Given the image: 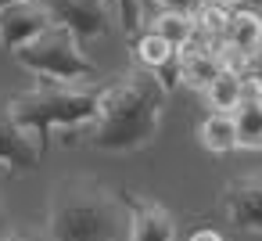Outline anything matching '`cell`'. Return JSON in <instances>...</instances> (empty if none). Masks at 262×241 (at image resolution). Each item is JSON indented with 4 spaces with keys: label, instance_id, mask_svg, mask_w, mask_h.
I'll list each match as a JSON object with an SVG mask.
<instances>
[{
    "label": "cell",
    "instance_id": "20",
    "mask_svg": "<svg viewBox=\"0 0 262 241\" xmlns=\"http://www.w3.org/2000/svg\"><path fill=\"white\" fill-rule=\"evenodd\" d=\"M205 4H215V8H226V11H237L244 0H205Z\"/></svg>",
    "mask_w": 262,
    "mask_h": 241
},
{
    "label": "cell",
    "instance_id": "4",
    "mask_svg": "<svg viewBox=\"0 0 262 241\" xmlns=\"http://www.w3.org/2000/svg\"><path fill=\"white\" fill-rule=\"evenodd\" d=\"M15 62L36 72L40 79H54V83H94L101 76L97 65L79 51V40L58 22H51L29 44H22L15 51Z\"/></svg>",
    "mask_w": 262,
    "mask_h": 241
},
{
    "label": "cell",
    "instance_id": "18",
    "mask_svg": "<svg viewBox=\"0 0 262 241\" xmlns=\"http://www.w3.org/2000/svg\"><path fill=\"white\" fill-rule=\"evenodd\" d=\"M0 241H51L47 230H8Z\"/></svg>",
    "mask_w": 262,
    "mask_h": 241
},
{
    "label": "cell",
    "instance_id": "22",
    "mask_svg": "<svg viewBox=\"0 0 262 241\" xmlns=\"http://www.w3.org/2000/svg\"><path fill=\"white\" fill-rule=\"evenodd\" d=\"M11 4H22V0H0V11H4V8H11Z\"/></svg>",
    "mask_w": 262,
    "mask_h": 241
},
{
    "label": "cell",
    "instance_id": "15",
    "mask_svg": "<svg viewBox=\"0 0 262 241\" xmlns=\"http://www.w3.org/2000/svg\"><path fill=\"white\" fill-rule=\"evenodd\" d=\"M176 51L158 36V33H151V29H144V33H137L133 36V65H140V69H147V72H155L162 62H169Z\"/></svg>",
    "mask_w": 262,
    "mask_h": 241
},
{
    "label": "cell",
    "instance_id": "10",
    "mask_svg": "<svg viewBox=\"0 0 262 241\" xmlns=\"http://www.w3.org/2000/svg\"><path fill=\"white\" fill-rule=\"evenodd\" d=\"M223 72V58H219V44L194 36L183 51H180V83H190L194 90H205L215 76Z\"/></svg>",
    "mask_w": 262,
    "mask_h": 241
},
{
    "label": "cell",
    "instance_id": "8",
    "mask_svg": "<svg viewBox=\"0 0 262 241\" xmlns=\"http://www.w3.org/2000/svg\"><path fill=\"white\" fill-rule=\"evenodd\" d=\"M223 212L233 227L262 234V176H237L223 187Z\"/></svg>",
    "mask_w": 262,
    "mask_h": 241
},
{
    "label": "cell",
    "instance_id": "21",
    "mask_svg": "<svg viewBox=\"0 0 262 241\" xmlns=\"http://www.w3.org/2000/svg\"><path fill=\"white\" fill-rule=\"evenodd\" d=\"M8 234V209H4V198H0V237Z\"/></svg>",
    "mask_w": 262,
    "mask_h": 241
},
{
    "label": "cell",
    "instance_id": "13",
    "mask_svg": "<svg viewBox=\"0 0 262 241\" xmlns=\"http://www.w3.org/2000/svg\"><path fill=\"white\" fill-rule=\"evenodd\" d=\"M244 97V72H233V69H223L208 87H205V101L212 112H223L230 115Z\"/></svg>",
    "mask_w": 262,
    "mask_h": 241
},
{
    "label": "cell",
    "instance_id": "19",
    "mask_svg": "<svg viewBox=\"0 0 262 241\" xmlns=\"http://www.w3.org/2000/svg\"><path fill=\"white\" fill-rule=\"evenodd\" d=\"M190 241H223V234H219V230H212V227H201V230H194V234H190Z\"/></svg>",
    "mask_w": 262,
    "mask_h": 241
},
{
    "label": "cell",
    "instance_id": "11",
    "mask_svg": "<svg viewBox=\"0 0 262 241\" xmlns=\"http://www.w3.org/2000/svg\"><path fill=\"white\" fill-rule=\"evenodd\" d=\"M230 119H233L237 148L258 151V148H262V97H258V94H244L241 105L230 112Z\"/></svg>",
    "mask_w": 262,
    "mask_h": 241
},
{
    "label": "cell",
    "instance_id": "3",
    "mask_svg": "<svg viewBox=\"0 0 262 241\" xmlns=\"http://www.w3.org/2000/svg\"><path fill=\"white\" fill-rule=\"evenodd\" d=\"M97 101H101V83H54L40 79L33 90H18L8 97L11 119L36 140L40 155L51 148V133L58 130H79L97 123Z\"/></svg>",
    "mask_w": 262,
    "mask_h": 241
},
{
    "label": "cell",
    "instance_id": "1",
    "mask_svg": "<svg viewBox=\"0 0 262 241\" xmlns=\"http://www.w3.org/2000/svg\"><path fill=\"white\" fill-rule=\"evenodd\" d=\"M165 97L169 94L155 79V72L129 65L119 79L101 87L97 123L90 126L86 144L97 151H140V148H147L158 133Z\"/></svg>",
    "mask_w": 262,
    "mask_h": 241
},
{
    "label": "cell",
    "instance_id": "6",
    "mask_svg": "<svg viewBox=\"0 0 262 241\" xmlns=\"http://www.w3.org/2000/svg\"><path fill=\"white\" fill-rule=\"evenodd\" d=\"M119 202L129 216L126 241H176V219L165 205H158L151 198H137L133 191H119Z\"/></svg>",
    "mask_w": 262,
    "mask_h": 241
},
{
    "label": "cell",
    "instance_id": "16",
    "mask_svg": "<svg viewBox=\"0 0 262 241\" xmlns=\"http://www.w3.org/2000/svg\"><path fill=\"white\" fill-rule=\"evenodd\" d=\"M112 4V11H115V18H119V26H122V33H129V36H137L140 33V0H108Z\"/></svg>",
    "mask_w": 262,
    "mask_h": 241
},
{
    "label": "cell",
    "instance_id": "5",
    "mask_svg": "<svg viewBox=\"0 0 262 241\" xmlns=\"http://www.w3.org/2000/svg\"><path fill=\"white\" fill-rule=\"evenodd\" d=\"M40 4L47 8L51 22L65 26L79 44L104 36L112 29V15H115L108 0H40Z\"/></svg>",
    "mask_w": 262,
    "mask_h": 241
},
{
    "label": "cell",
    "instance_id": "2",
    "mask_svg": "<svg viewBox=\"0 0 262 241\" xmlns=\"http://www.w3.org/2000/svg\"><path fill=\"white\" fill-rule=\"evenodd\" d=\"M47 237L51 241H126L129 216L119 202V191L104 187L94 176H69L51 187L47 205Z\"/></svg>",
    "mask_w": 262,
    "mask_h": 241
},
{
    "label": "cell",
    "instance_id": "7",
    "mask_svg": "<svg viewBox=\"0 0 262 241\" xmlns=\"http://www.w3.org/2000/svg\"><path fill=\"white\" fill-rule=\"evenodd\" d=\"M40 162H43V155H40L36 140L11 119L8 97H0V166L15 176H22V173L40 169Z\"/></svg>",
    "mask_w": 262,
    "mask_h": 241
},
{
    "label": "cell",
    "instance_id": "14",
    "mask_svg": "<svg viewBox=\"0 0 262 241\" xmlns=\"http://www.w3.org/2000/svg\"><path fill=\"white\" fill-rule=\"evenodd\" d=\"M198 137H201V144H205L212 155H226V151H233V148H237L233 119H230V115H223V112H208V115H205V123L198 126Z\"/></svg>",
    "mask_w": 262,
    "mask_h": 241
},
{
    "label": "cell",
    "instance_id": "17",
    "mask_svg": "<svg viewBox=\"0 0 262 241\" xmlns=\"http://www.w3.org/2000/svg\"><path fill=\"white\" fill-rule=\"evenodd\" d=\"M144 4H155L158 11H187V15H194L201 8V0H140V8Z\"/></svg>",
    "mask_w": 262,
    "mask_h": 241
},
{
    "label": "cell",
    "instance_id": "9",
    "mask_svg": "<svg viewBox=\"0 0 262 241\" xmlns=\"http://www.w3.org/2000/svg\"><path fill=\"white\" fill-rule=\"evenodd\" d=\"M51 26V15L40 0H22L0 11V47L4 51H18L22 44H29L33 36H40Z\"/></svg>",
    "mask_w": 262,
    "mask_h": 241
},
{
    "label": "cell",
    "instance_id": "12",
    "mask_svg": "<svg viewBox=\"0 0 262 241\" xmlns=\"http://www.w3.org/2000/svg\"><path fill=\"white\" fill-rule=\"evenodd\" d=\"M151 33H158L172 51H183L194 36H198V26H194V15H187V11H155V18H151V26H147Z\"/></svg>",
    "mask_w": 262,
    "mask_h": 241
}]
</instances>
